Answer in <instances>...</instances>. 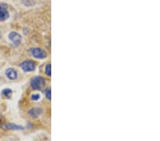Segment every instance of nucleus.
Listing matches in <instances>:
<instances>
[{
    "mask_svg": "<svg viewBox=\"0 0 160 141\" xmlns=\"http://www.w3.org/2000/svg\"><path fill=\"white\" fill-rule=\"evenodd\" d=\"M9 17V12L8 11V6L6 4H0V22H4L8 19Z\"/></svg>",
    "mask_w": 160,
    "mask_h": 141,
    "instance_id": "f03ea898",
    "label": "nucleus"
},
{
    "mask_svg": "<svg viewBox=\"0 0 160 141\" xmlns=\"http://www.w3.org/2000/svg\"><path fill=\"white\" fill-rule=\"evenodd\" d=\"M31 53L33 58L42 59L46 57V53L40 48H33L31 50Z\"/></svg>",
    "mask_w": 160,
    "mask_h": 141,
    "instance_id": "20e7f679",
    "label": "nucleus"
},
{
    "mask_svg": "<svg viewBox=\"0 0 160 141\" xmlns=\"http://www.w3.org/2000/svg\"><path fill=\"white\" fill-rule=\"evenodd\" d=\"M46 96L48 100H51V89L48 88L46 91Z\"/></svg>",
    "mask_w": 160,
    "mask_h": 141,
    "instance_id": "f8f14e48",
    "label": "nucleus"
},
{
    "mask_svg": "<svg viewBox=\"0 0 160 141\" xmlns=\"http://www.w3.org/2000/svg\"><path fill=\"white\" fill-rule=\"evenodd\" d=\"M6 76L7 78L10 80H15V79L17 78V72L15 69L12 68H9L7 69L6 71Z\"/></svg>",
    "mask_w": 160,
    "mask_h": 141,
    "instance_id": "0eeeda50",
    "label": "nucleus"
},
{
    "mask_svg": "<svg viewBox=\"0 0 160 141\" xmlns=\"http://www.w3.org/2000/svg\"><path fill=\"white\" fill-rule=\"evenodd\" d=\"M9 38L12 41V43H14V46H19L21 42H22V37L17 32H11L9 35Z\"/></svg>",
    "mask_w": 160,
    "mask_h": 141,
    "instance_id": "39448f33",
    "label": "nucleus"
},
{
    "mask_svg": "<svg viewBox=\"0 0 160 141\" xmlns=\"http://www.w3.org/2000/svg\"><path fill=\"white\" fill-rule=\"evenodd\" d=\"M2 129L4 130H21L24 129V127L22 125H16L14 123H4L2 125Z\"/></svg>",
    "mask_w": 160,
    "mask_h": 141,
    "instance_id": "423d86ee",
    "label": "nucleus"
},
{
    "mask_svg": "<svg viewBox=\"0 0 160 141\" xmlns=\"http://www.w3.org/2000/svg\"><path fill=\"white\" fill-rule=\"evenodd\" d=\"M21 68L25 72H32V71L35 70L36 65L33 61L28 60L21 63Z\"/></svg>",
    "mask_w": 160,
    "mask_h": 141,
    "instance_id": "7ed1b4c3",
    "label": "nucleus"
},
{
    "mask_svg": "<svg viewBox=\"0 0 160 141\" xmlns=\"http://www.w3.org/2000/svg\"><path fill=\"white\" fill-rule=\"evenodd\" d=\"M42 111H41V108H33L31 109L29 113L32 118H37L39 115L41 114Z\"/></svg>",
    "mask_w": 160,
    "mask_h": 141,
    "instance_id": "6e6552de",
    "label": "nucleus"
},
{
    "mask_svg": "<svg viewBox=\"0 0 160 141\" xmlns=\"http://www.w3.org/2000/svg\"><path fill=\"white\" fill-rule=\"evenodd\" d=\"M12 91L11 89H9V88H6L5 90L3 91V94L5 96V97H7V98H9L10 95L12 94Z\"/></svg>",
    "mask_w": 160,
    "mask_h": 141,
    "instance_id": "1a4fd4ad",
    "label": "nucleus"
},
{
    "mask_svg": "<svg viewBox=\"0 0 160 141\" xmlns=\"http://www.w3.org/2000/svg\"><path fill=\"white\" fill-rule=\"evenodd\" d=\"M45 86V80L42 77L37 76L31 81V86L34 90H42Z\"/></svg>",
    "mask_w": 160,
    "mask_h": 141,
    "instance_id": "f257e3e1",
    "label": "nucleus"
},
{
    "mask_svg": "<svg viewBox=\"0 0 160 141\" xmlns=\"http://www.w3.org/2000/svg\"><path fill=\"white\" fill-rule=\"evenodd\" d=\"M2 32H1V31H0V38H2Z\"/></svg>",
    "mask_w": 160,
    "mask_h": 141,
    "instance_id": "ddd939ff",
    "label": "nucleus"
},
{
    "mask_svg": "<svg viewBox=\"0 0 160 141\" xmlns=\"http://www.w3.org/2000/svg\"><path fill=\"white\" fill-rule=\"evenodd\" d=\"M40 98H41V96L38 93L33 94L32 96V100H33V101H38Z\"/></svg>",
    "mask_w": 160,
    "mask_h": 141,
    "instance_id": "9b49d317",
    "label": "nucleus"
},
{
    "mask_svg": "<svg viewBox=\"0 0 160 141\" xmlns=\"http://www.w3.org/2000/svg\"><path fill=\"white\" fill-rule=\"evenodd\" d=\"M45 73L48 76H51V65L50 64H48V65L46 66Z\"/></svg>",
    "mask_w": 160,
    "mask_h": 141,
    "instance_id": "9d476101",
    "label": "nucleus"
}]
</instances>
